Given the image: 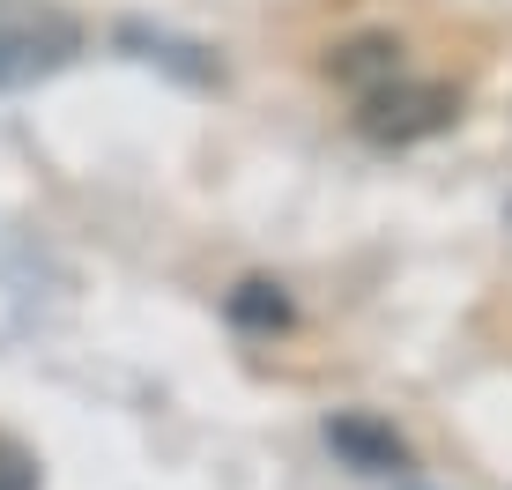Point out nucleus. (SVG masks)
<instances>
[{
    "label": "nucleus",
    "instance_id": "f257e3e1",
    "mask_svg": "<svg viewBox=\"0 0 512 490\" xmlns=\"http://www.w3.org/2000/svg\"><path fill=\"white\" fill-rule=\"evenodd\" d=\"M82 38H90L82 15L52 8V0H0V97L60 75L82 52Z\"/></svg>",
    "mask_w": 512,
    "mask_h": 490
},
{
    "label": "nucleus",
    "instance_id": "f03ea898",
    "mask_svg": "<svg viewBox=\"0 0 512 490\" xmlns=\"http://www.w3.org/2000/svg\"><path fill=\"white\" fill-rule=\"evenodd\" d=\"M453 119H461V90H446V82H379L372 97H357V127L372 134L379 149H409V142H431V134H446Z\"/></svg>",
    "mask_w": 512,
    "mask_h": 490
},
{
    "label": "nucleus",
    "instance_id": "7ed1b4c3",
    "mask_svg": "<svg viewBox=\"0 0 512 490\" xmlns=\"http://www.w3.org/2000/svg\"><path fill=\"white\" fill-rule=\"evenodd\" d=\"M327 446L342 453L357 476H401V468H409V439H401L394 424H379V416H364V409L327 416Z\"/></svg>",
    "mask_w": 512,
    "mask_h": 490
},
{
    "label": "nucleus",
    "instance_id": "20e7f679",
    "mask_svg": "<svg viewBox=\"0 0 512 490\" xmlns=\"http://www.w3.org/2000/svg\"><path fill=\"white\" fill-rule=\"evenodd\" d=\"M327 75L342 82L349 97H372L379 82L401 75V38H349V45H334L327 52Z\"/></svg>",
    "mask_w": 512,
    "mask_h": 490
},
{
    "label": "nucleus",
    "instance_id": "39448f33",
    "mask_svg": "<svg viewBox=\"0 0 512 490\" xmlns=\"http://www.w3.org/2000/svg\"><path fill=\"white\" fill-rule=\"evenodd\" d=\"M223 312H231V327H253V335L290 327V297H282V283H260V275H253V283H238Z\"/></svg>",
    "mask_w": 512,
    "mask_h": 490
},
{
    "label": "nucleus",
    "instance_id": "423d86ee",
    "mask_svg": "<svg viewBox=\"0 0 512 490\" xmlns=\"http://www.w3.org/2000/svg\"><path fill=\"white\" fill-rule=\"evenodd\" d=\"M0 490H38V461L15 439H0Z\"/></svg>",
    "mask_w": 512,
    "mask_h": 490
}]
</instances>
